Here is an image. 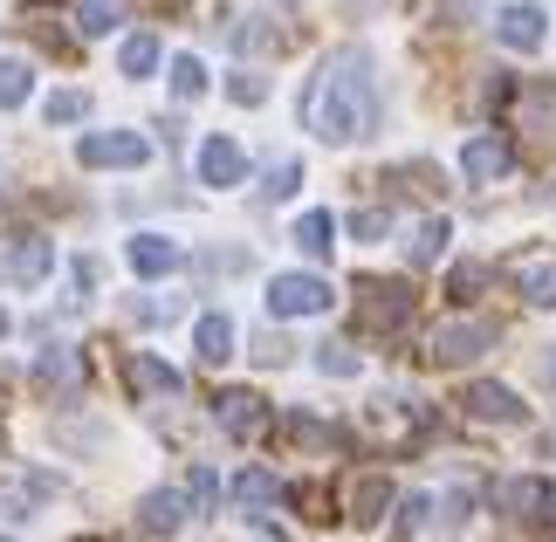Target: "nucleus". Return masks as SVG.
<instances>
[{"label": "nucleus", "instance_id": "nucleus-22", "mask_svg": "<svg viewBox=\"0 0 556 542\" xmlns=\"http://www.w3.org/2000/svg\"><path fill=\"white\" fill-rule=\"evenodd\" d=\"M440 254H446V220H419L413 241H405V262H413V268H433Z\"/></svg>", "mask_w": 556, "mask_h": 542}, {"label": "nucleus", "instance_id": "nucleus-21", "mask_svg": "<svg viewBox=\"0 0 556 542\" xmlns=\"http://www.w3.org/2000/svg\"><path fill=\"white\" fill-rule=\"evenodd\" d=\"M275 494H282V488H275V474H262V467H248L241 481H233V508H241V515H262V508L275 502Z\"/></svg>", "mask_w": 556, "mask_h": 542}, {"label": "nucleus", "instance_id": "nucleus-38", "mask_svg": "<svg viewBox=\"0 0 556 542\" xmlns=\"http://www.w3.org/2000/svg\"><path fill=\"white\" fill-rule=\"evenodd\" d=\"M351 227H357V241H378V234H384V213H357Z\"/></svg>", "mask_w": 556, "mask_h": 542}, {"label": "nucleus", "instance_id": "nucleus-14", "mask_svg": "<svg viewBox=\"0 0 556 542\" xmlns=\"http://www.w3.org/2000/svg\"><path fill=\"white\" fill-rule=\"evenodd\" d=\"M35 385H41V392H55V399H70L76 385H83V364H76L70 343H49V351L35 357Z\"/></svg>", "mask_w": 556, "mask_h": 542}, {"label": "nucleus", "instance_id": "nucleus-28", "mask_svg": "<svg viewBox=\"0 0 556 542\" xmlns=\"http://www.w3.org/2000/svg\"><path fill=\"white\" fill-rule=\"evenodd\" d=\"M117 62H124V76H152V70H159V41H152V35H131Z\"/></svg>", "mask_w": 556, "mask_h": 542}, {"label": "nucleus", "instance_id": "nucleus-29", "mask_svg": "<svg viewBox=\"0 0 556 542\" xmlns=\"http://www.w3.org/2000/svg\"><path fill=\"white\" fill-rule=\"evenodd\" d=\"M316 371L324 378H357V351L351 343H316Z\"/></svg>", "mask_w": 556, "mask_h": 542}, {"label": "nucleus", "instance_id": "nucleus-15", "mask_svg": "<svg viewBox=\"0 0 556 542\" xmlns=\"http://www.w3.org/2000/svg\"><path fill=\"white\" fill-rule=\"evenodd\" d=\"M179 262H186V254H179V241H165V234H138V241H131V275H144V281L173 275Z\"/></svg>", "mask_w": 556, "mask_h": 542}, {"label": "nucleus", "instance_id": "nucleus-13", "mask_svg": "<svg viewBox=\"0 0 556 542\" xmlns=\"http://www.w3.org/2000/svg\"><path fill=\"white\" fill-rule=\"evenodd\" d=\"M248 179V159L233 138H206L200 144V186H241Z\"/></svg>", "mask_w": 556, "mask_h": 542}, {"label": "nucleus", "instance_id": "nucleus-12", "mask_svg": "<svg viewBox=\"0 0 556 542\" xmlns=\"http://www.w3.org/2000/svg\"><path fill=\"white\" fill-rule=\"evenodd\" d=\"M186 515H192V502H186L179 488H152L138 502V529L144 535H173V529H186Z\"/></svg>", "mask_w": 556, "mask_h": 542}, {"label": "nucleus", "instance_id": "nucleus-10", "mask_svg": "<svg viewBox=\"0 0 556 542\" xmlns=\"http://www.w3.org/2000/svg\"><path fill=\"white\" fill-rule=\"evenodd\" d=\"M543 21H549V14H543V8H529V0H516V8H502V14H495V35H502V49H522V55H536V49H543V35H549Z\"/></svg>", "mask_w": 556, "mask_h": 542}, {"label": "nucleus", "instance_id": "nucleus-3", "mask_svg": "<svg viewBox=\"0 0 556 542\" xmlns=\"http://www.w3.org/2000/svg\"><path fill=\"white\" fill-rule=\"evenodd\" d=\"M49 268H55V241H41V234L0 241V281H8V289H35Z\"/></svg>", "mask_w": 556, "mask_h": 542}, {"label": "nucleus", "instance_id": "nucleus-24", "mask_svg": "<svg viewBox=\"0 0 556 542\" xmlns=\"http://www.w3.org/2000/svg\"><path fill=\"white\" fill-rule=\"evenodd\" d=\"M35 90V70L21 55H0V111H14V103H28Z\"/></svg>", "mask_w": 556, "mask_h": 542}, {"label": "nucleus", "instance_id": "nucleus-19", "mask_svg": "<svg viewBox=\"0 0 556 542\" xmlns=\"http://www.w3.org/2000/svg\"><path fill=\"white\" fill-rule=\"evenodd\" d=\"M516 289L536 302V310H556V262L549 254H529V262L516 268Z\"/></svg>", "mask_w": 556, "mask_h": 542}, {"label": "nucleus", "instance_id": "nucleus-9", "mask_svg": "<svg viewBox=\"0 0 556 542\" xmlns=\"http://www.w3.org/2000/svg\"><path fill=\"white\" fill-rule=\"evenodd\" d=\"M124 378H131V392H138V399H152V405H165V399H179V392H186V378H179L165 357H152V351H131Z\"/></svg>", "mask_w": 556, "mask_h": 542}, {"label": "nucleus", "instance_id": "nucleus-7", "mask_svg": "<svg viewBox=\"0 0 556 542\" xmlns=\"http://www.w3.org/2000/svg\"><path fill=\"white\" fill-rule=\"evenodd\" d=\"M365 432H378V440H413V432H426V405L419 399H371L365 405Z\"/></svg>", "mask_w": 556, "mask_h": 542}, {"label": "nucleus", "instance_id": "nucleus-5", "mask_svg": "<svg viewBox=\"0 0 556 542\" xmlns=\"http://www.w3.org/2000/svg\"><path fill=\"white\" fill-rule=\"evenodd\" d=\"M76 159L90 165V172H103V165L131 172V165H144V159H152V138H138V131H90V138L76 144Z\"/></svg>", "mask_w": 556, "mask_h": 542}, {"label": "nucleus", "instance_id": "nucleus-8", "mask_svg": "<svg viewBox=\"0 0 556 542\" xmlns=\"http://www.w3.org/2000/svg\"><path fill=\"white\" fill-rule=\"evenodd\" d=\"M508 165H516V144H508L502 131H481V138H467V151H460V172H467V186H488V179H502Z\"/></svg>", "mask_w": 556, "mask_h": 542}, {"label": "nucleus", "instance_id": "nucleus-37", "mask_svg": "<svg viewBox=\"0 0 556 542\" xmlns=\"http://www.w3.org/2000/svg\"><path fill=\"white\" fill-rule=\"evenodd\" d=\"M138 316H144V323H173L179 302H138Z\"/></svg>", "mask_w": 556, "mask_h": 542}, {"label": "nucleus", "instance_id": "nucleus-25", "mask_svg": "<svg viewBox=\"0 0 556 542\" xmlns=\"http://www.w3.org/2000/svg\"><path fill=\"white\" fill-rule=\"evenodd\" d=\"M536 502H543V481H502L495 488V508L502 515H536Z\"/></svg>", "mask_w": 556, "mask_h": 542}, {"label": "nucleus", "instance_id": "nucleus-16", "mask_svg": "<svg viewBox=\"0 0 556 542\" xmlns=\"http://www.w3.org/2000/svg\"><path fill=\"white\" fill-rule=\"evenodd\" d=\"M268 426V405L254 392H227L220 399V432H233V440H254V432Z\"/></svg>", "mask_w": 556, "mask_h": 542}, {"label": "nucleus", "instance_id": "nucleus-39", "mask_svg": "<svg viewBox=\"0 0 556 542\" xmlns=\"http://www.w3.org/2000/svg\"><path fill=\"white\" fill-rule=\"evenodd\" d=\"M254 357H262V364H282L289 343H282V337H262V343H254Z\"/></svg>", "mask_w": 556, "mask_h": 542}, {"label": "nucleus", "instance_id": "nucleus-33", "mask_svg": "<svg viewBox=\"0 0 556 542\" xmlns=\"http://www.w3.org/2000/svg\"><path fill=\"white\" fill-rule=\"evenodd\" d=\"M213 494H220V481H213V467H192V488H186L192 515H206V508H213Z\"/></svg>", "mask_w": 556, "mask_h": 542}, {"label": "nucleus", "instance_id": "nucleus-35", "mask_svg": "<svg viewBox=\"0 0 556 542\" xmlns=\"http://www.w3.org/2000/svg\"><path fill=\"white\" fill-rule=\"evenodd\" d=\"M233 49H241V55L248 49H275V35L262 28V21H241V28H233Z\"/></svg>", "mask_w": 556, "mask_h": 542}, {"label": "nucleus", "instance_id": "nucleus-36", "mask_svg": "<svg viewBox=\"0 0 556 542\" xmlns=\"http://www.w3.org/2000/svg\"><path fill=\"white\" fill-rule=\"evenodd\" d=\"M481 281H488V268H454V295L467 302V295H475V289H481Z\"/></svg>", "mask_w": 556, "mask_h": 542}, {"label": "nucleus", "instance_id": "nucleus-26", "mask_svg": "<svg viewBox=\"0 0 556 542\" xmlns=\"http://www.w3.org/2000/svg\"><path fill=\"white\" fill-rule=\"evenodd\" d=\"M41 117H49V124H83V117H90V97H83V90H55L49 103H41Z\"/></svg>", "mask_w": 556, "mask_h": 542}, {"label": "nucleus", "instance_id": "nucleus-17", "mask_svg": "<svg viewBox=\"0 0 556 542\" xmlns=\"http://www.w3.org/2000/svg\"><path fill=\"white\" fill-rule=\"evenodd\" d=\"M384 508H392V481H384V474H365V481H351V522H357V529H371Z\"/></svg>", "mask_w": 556, "mask_h": 542}, {"label": "nucleus", "instance_id": "nucleus-23", "mask_svg": "<svg viewBox=\"0 0 556 542\" xmlns=\"http://www.w3.org/2000/svg\"><path fill=\"white\" fill-rule=\"evenodd\" d=\"M295 248L324 262V254L337 248V220H330V213H303V220H295Z\"/></svg>", "mask_w": 556, "mask_h": 542}, {"label": "nucleus", "instance_id": "nucleus-11", "mask_svg": "<svg viewBox=\"0 0 556 542\" xmlns=\"http://www.w3.org/2000/svg\"><path fill=\"white\" fill-rule=\"evenodd\" d=\"M460 405H467V419H481V426H516V419H522V399L508 392V385H488V378L467 385Z\"/></svg>", "mask_w": 556, "mask_h": 542}, {"label": "nucleus", "instance_id": "nucleus-20", "mask_svg": "<svg viewBox=\"0 0 556 542\" xmlns=\"http://www.w3.org/2000/svg\"><path fill=\"white\" fill-rule=\"evenodd\" d=\"M192 343H200V357H206V364H227V357H233V323L213 310V316L192 323Z\"/></svg>", "mask_w": 556, "mask_h": 542}, {"label": "nucleus", "instance_id": "nucleus-31", "mask_svg": "<svg viewBox=\"0 0 556 542\" xmlns=\"http://www.w3.org/2000/svg\"><path fill=\"white\" fill-rule=\"evenodd\" d=\"M173 90H179V97H200V90H206L200 55H179V62H173Z\"/></svg>", "mask_w": 556, "mask_h": 542}, {"label": "nucleus", "instance_id": "nucleus-6", "mask_svg": "<svg viewBox=\"0 0 556 542\" xmlns=\"http://www.w3.org/2000/svg\"><path fill=\"white\" fill-rule=\"evenodd\" d=\"M357 316H365V330H399L413 316V289L405 281H365L357 289Z\"/></svg>", "mask_w": 556, "mask_h": 542}, {"label": "nucleus", "instance_id": "nucleus-42", "mask_svg": "<svg viewBox=\"0 0 556 542\" xmlns=\"http://www.w3.org/2000/svg\"><path fill=\"white\" fill-rule=\"evenodd\" d=\"M0 337H8V310H0Z\"/></svg>", "mask_w": 556, "mask_h": 542}, {"label": "nucleus", "instance_id": "nucleus-18", "mask_svg": "<svg viewBox=\"0 0 556 542\" xmlns=\"http://www.w3.org/2000/svg\"><path fill=\"white\" fill-rule=\"evenodd\" d=\"M49 494H62L49 474H21V481H0V508H14V515H35Z\"/></svg>", "mask_w": 556, "mask_h": 542}, {"label": "nucleus", "instance_id": "nucleus-4", "mask_svg": "<svg viewBox=\"0 0 556 542\" xmlns=\"http://www.w3.org/2000/svg\"><path fill=\"white\" fill-rule=\"evenodd\" d=\"M330 302L337 295L324 275H275L268 281V316H324Z\"/></svg>", "mask_w": 556, "mask_h": 542}, {"label": "nucleus", "instance_id": "nucleus-1", "mask_svg": "<svg viewBox=\"0 0 556 542\" xmlns=\"http://www.w3.org/2000/svg\"><path fill=\"white\" fill-rule=\"evenodd\" d=\"M303 124L324 144H357L378 131V76H371V55L357 49H330L324 70L309 76L303 90Z\"/></svg>", "mask_w": 556, "mask_h": 542}, {"label": "nucleus", "instance_id": "nucleus-34", "mask_svg": "<svg viewBox=\"0 0 556 542\" xmlns=\"http://www.w3.org/2000/svg\"><path fill=\"white\" fill-rule=\"evenodd\" d=\"M289 432H295L303 446H337V432H330V426H316V419H303V412L289 419Z\"/></svg>", "mask_w": 556, "mask_h": 542}, {"label": "nucleus", "instance_id": "nucleus-32", "mask_svg": "<svg viewBox=\"0 0 556 542\" xmlns=\"http://www.w3.org/2000/svg\"><path fill=\"white\" fill-rule=\"evenodd\" d=\"M227 97H233V103H262V97H268V76H262V70L227 76Z\"/></svg>", "mask_w": 556, "mask_h": 542}, {"label": "nucleus", "instance_id": "nucleus-43", "mask_svg": "<svg viewBox=\"0 0 556 542\" xmlns=\"http://www.w3.org/2000/svg\"><path fill=\"white\" fill-rule=\"evenodd\" d=\"M0 542H8V535H0Z\"/></svg>", "mask_w": 556, "mask_h": 542}, {"label": "nucleus", "instance_id": "nucleus-40", "mask_svg": "<svg viewBox=\"0 0 556 542\" xmlns=\"http://www.w3.org/2000/svg\"><path fill=\"white\" fill-rule=\"evenodd\" d=\"M536 522H556V481H543V502H536Z\"/></svg>", "mask_w": 556, "mask_h": 542}, {"label": "nucleus", "instance_id": "nucleus-2", "mask_svg": "<svg viewBox=\"0 0 556 542\" xmlns=\"http://www.w3.org/2000/svg\"><path fill=\"white\" fill-rule=\"evenodd\" d=\"M495 337L502 330L488 316H460V323H440V330H433V351H426V357L454 371V364H475L481 351H495Z\"/></svg>", "mask_w": 556, "mask_h": 542}, {"label": "nucleus", "instance_id": "nucleus-41", "mask_svg": "<svg viewBox=\"0 0 556 542\" xmlns=\"http://www.w3.org/2000/svg\"><path fill=\"white\" fill-rule=\"evenodd\" d=\"M543 371H549V385H556V351H549V357H543Z\"/></svg>", "mask_w": 556, "mask_h": 542}, {"label": "nucleus", "instance_id": "nucleus-27", "mask_svg": "<svg viewBox=\"0 0 556 542\" xmlns=\"http://www.w3.org/2000/svg\"><path fill=\"white\" fill-rule=\"evenodd\" d=\"M76 28L83 35H111L117 28V0H76Z\"/></svg>", "mask_w": 556, "mask_h": 542}, {"label": "nucleus", "instance_id": "nucleus-30", "mask_svg": "<svg viewBox=\"0 0 556 542\" xmlns=\"http://www.w3.org/2000/svg\"><path fill=\"white\" fill-rule=\"evenodd\" d=\"M295 186H303V165H295V159H282V165H275L268 172V186H262V200H289V192Z\"/></svg>", "mask_w": 556, "mask_h": 542}]
</instances>
